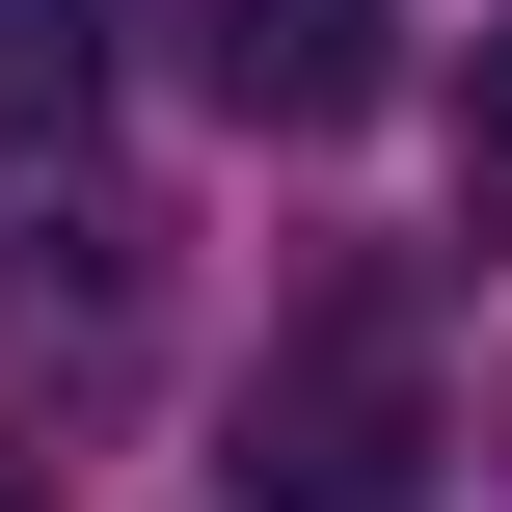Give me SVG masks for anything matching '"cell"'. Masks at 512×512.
I'll list each match as a JSON object with an SVG mask.
<instances>
[{"label":"cell","mask_w":512,"mask_h":512,"mask_svg":"<svg viewBox=\"0 0 512 512\" xmlns=\"http://www.w3.org/2000/svg\"><path fill=\"white\" fill-rule=\"evenodd\" d=\"M216 108L243 135H351L378 108V0H216Z\"/></svg>","instance_id":"obj_2"},{"label":"cell","mask_w":512,"mask_h":512,"mask_svg":"<svg viewBox=\"0 0 512 512\" xmlns=\"http://www.w3.org/2000/svg\"><path fill=\"white\" fill-rule=\"evenodd\" d=\"M0 512H27V486H0Z\"/></svg>","instance_id":"obj_5"},{"label":"cell","mask_w":512,"mask_h":512,"mask_svg":"<svg viewBox=\"0 0 512 512\" xmlns=\"http://www.w3.org/2000/svg\"><path fill=\"white\" fill-rule=\"evenodd\" d=\"M243 486L270 512H378L405 486V324H378V297H324L297 378H243Z\"/></svg>","instance_id":"obj_1"},{"label":"cell","mask_w":512,"mask_h":512,"mask_svg":"<svg viewBox=\"0 0 512 512\" xmlns=\"http://www.w3.org/2000/svg\"><path fill=\"white\" fill-rule=\"evenodd\" d=\"M81 81H108V0H0V162L81 135Z\"/></svg>","instance_id":"obj_3"},{"label":"cell","mask_w":512,"mask_h":512,"mask_svg":"<svg viewBox=\"0 0 512 512\" xmlns=\"http://www.w3.org/2000/svg\"><path fill=\"white\" fill-rule=\"evenodd\" d=\"M459 189H486V216H512V27H486V54H459Z\"/></svg>","instance_id":"obj_4"}]
</instances>
